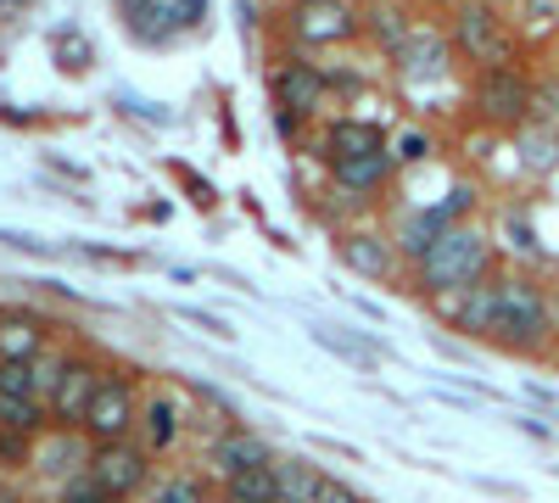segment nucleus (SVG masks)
<instances>
[{
	"instance_id": "a878e982",
	"label": "nucleus",
	"mask_w": 559,
	"mask_h": 503,
	"mask_svg": "<svg viewBox=\"0 0 559 503\" xmlns=\"http://www.w3.org/2000/svg\"><path fill=\"white\" fill-rule=\"evenodd\" d=\"M532 123H554L559 129V73L532 79Z\"/></svg>"
},
{
	"instance_id": "1a4fd4ad",
	"label": "nucleus",
	"mask_w": 559,
	"mask_h": 503,
	"mask_svg": "<svg viewBox=\"0 0 559 503\" xmlns=\"http://www.w3.org/2000/svg\"><path fill=\"white\" fill-rule=\"evenodd\" d=\"M471 202H476V191H464V185H459V191H453V196H448L442 207H426V213H408V218L397 224V236H392V241H397V252L419 263V258H426V252L437 247V236H442L448 224H453V218H459L464 207H471Z\"/></svg>"
},
{
	"instance_id": "0eeeda50",
	"label": "nucleus",
	"mask_w": 559,
	"mask_h": 503,
	"mask_svg": "<svg viewBox=\"0 0 559 503\" xmlns=\"http://www.w3.org/2000/svg\"><path fill=\"white\" fill-rule=\"evenodd\" d=\"M129 426H140V403H134V386L123 375H112V381H102L96 403H90L84 431L96 436V442H123Z\"/></svg>"
},
{
	"instance_id": "f704fd0d",
	"label": "nucleus",
	"mask_w": 559,
	"mask_h": 503,
	"mask_svg": "<svg viewBox=\"0 0 559 503\" xmlns=\"http://www.w3.org/2000/svg\"><path fill=\"white\" fill-rule=\"evenodd\" d=\"M437 7H459V0H437Z\"/></svg>"
},
{
	"instance_id": "9b49d317",
	"label": "nucleus",
	"mask_w": 559,
	"mask_h": 503,
	"mask_svg": "<svg viewBox=\"0 0 559 503\" xmlns=\"http://www.w3.org/2000/svg\"><path fill=\"white\" fill-rule=\"evenodd\" d=\"M453 57H459V51H453V39H448V34L419 28V23H414V34L403 39V51H397L392 62H397V73H403L408 84H419V79L437 84V79L448 73V62H453Z\"/></svg>"
},
{
	"instance_id": "c756f323",
	"label": "nucleus",
	"mask_w": 559,
	"mask_h": 503,
	"mask_svg": "<svg viewBox=\"0 0 559 503\" xmlns=\"http://www.w3.org/2000/svg\"><path fill=\"white\" fill-rule=\"evenodd\" d=\"M392 157H397V163H419V157H431V134H419V129L397 134V146H392Z\"/></svg>"
},
{
	"instance_id": "7c9ffc66",
	"label": "nucleus",
	"mask_w": 559,
	"mask_h": 503,
	"mask_svg": "<svg viewBox=\"0 0 559 503\" xmlns=\"http://www.w3.org/2000/svg\"><path fill=\"white\" fill-rule=\"evenodd\" d=\"M157 503H207V492L197 481H163L157 487Z\"/></svg>"
},
{
	"instance_id": "9d476101",
	"label": "nucleus",
	"mask_w": 559,
	"mask_h": 503,
	"mask_svg": "<svg viewBox=\"0 0 559 503\" xmlns=\"http://www.w3.org/2000/svg\"><path fill=\"white\" fill-rule=\"evenodd\" d=\"M102 381H107V375L96 370V363L68 358L62 375H57V386H51V415H57L62 426H84V415H90V403H96Z\"/></svg>"
},
{
	"instance_id": "20e7f679",
	"label": "nucleus",
	"mask_w": 559,
	"mask_h": 503,
	"mask_svg": "<svg viewBox=\"0 0 559 503\" xmlns=\"http://www.w3.org/2000/svg\"><path fill=\"white\" fill-rule=\"evenodd\" d=\"M476 112L492 129H526L532 123V73L515 68H481L476 73Z\"/></svg>"
},
{
	"instance_id": "2f4dec72",
	"label": "nucleus",
	"mask_w": 559,
	"mask_h": 503,
	"mask_svg": "<svg viewBox=\"0 0 559 503\" xmlns=\"http://www.w3.org/2000/svg\"><path fill=\"white\" fill-rule=\"evenodd\" d=\"M73 465H79V442H73V436H57V447L45 453V470L62 476V470H73Z\"/></svg>"
},
{
	"instance_id": "4be33fe9",
	"label": "nucleus",
	"mask_w": 559,
	"mask_h": 503,
	"mask_svg": "<svg viewBox=\"0 0 559 503\" xmlns=\"http://www.w3.org/2000/svg\"><path fill=\"white\" fill-rule=\"evenodd\" d=\"M521 39H532V45H543V39H554L559 34V0H521Z\"/></svg>"
},
{
	"instance_id": "f8f14e48",
	"label": "nucleus",
	"mask_w": 559,
	"mask_h": 503,
	"mask_svg": "<svg viewBox=\"0 0 559 503\" xmlns=\"http://www.w3.org/2000/svg\"><path fill=\"white\" fill-rule=\"evenodd\" d=\"M448 319H453V331L464 336H487L498 331V280H476V286H464V291H448Z\"/></svg>"
},
{
	"instance_id": "39448f33",
	"label": "nucleus",
	"mask_w": 559,
	"mask_h": 503,
	"mask_svg": "<svg viewBox=\"0 0 559 503\" xmlns=\"http://www.w3.org/2000/svg\"><path fill=\"white\" fill-rule=\"evenodd\" d=\"M364 28V17L353 12V0H297L292 7V34L302 45H342Z\"/></svg>"
},
{
	"instance_id": "f3484780",
	"label": "nucleus",
	"mask_w": 559,
	"mask_h": 503,
	"mask_svg": "<svg viewBox=\"0 0 559 503\" xmlns=\"http://www.w3.org/2000/svg\"><path fill=\"white\" fill-rule=\"evenodd\" d=\"M331 157H369V152H386V134L376 123H358V118H336L331 134H324Z\"/></svg>"
},
{
	"instance_id": "412c9836",
	"label": "nucleus",
	"mask_w": 559,
	"mask_h": 503,
	"mask_svg": "<svg viewBox=\"0 0 559 503\" xmlns=\"http://www.w3.org/2000/svg\"><path fill=\"white\" fill-rule=\"evenodd\" d=\"M140 431H146V447H152V453L174 447V436H179V415H174V403H168V397H152L146 408H140Z\"/></svg>"
},
{
	"instance_id": "f257e3e1",
	"label": "nucleus",
	"mask_w": 559,
	"mask_h": 503,
	"mask_svg": "<svg viewBox=\"0 0 559 503\" xmlns=\"http://www.w3.org/2000/svg\"><path fill=\"white\" fill-rule=\"evenodd\" d=\"M492 274V241L487 230H476V224H448V230L437 236V247L414 263V280L426 297H448V291H464Z\"/></svg>"
},
{
	"instance_id": "dca6fc26",
	"label": "nucleus",
	"mask_w": 559,
	"mask_h": 503,
	"mask_svg": "<svg viewBox=\"0 0 559 503\" xmlns=\"http://www.w3.org/2000/svg\"><path fill=\"white\" fill-rule=\"evenodd\" d=\"M213 465L224 476H236V470H252V465H274V453L263 436H247V431H224L218 447H213Z\"/></svg>"
},
{
	"instance_id": "2eb2a0df",
	"label": "nucleus",
	"mask_w": 559,
	"mask_h": 503,
	"mask_svg": "<svg viewBox=\"0 0 559 503\" xmlns=\"http://www.w3.org/2000/svg\"><path fill=\"white\" fill-rule=\"evenodd\" d=\"M45 352V325L23 308L0 313V358H39Z\"/></svg>"
},
{
	"instance_id": "7ed1b4c3",
	"label": "nucleus",
	"mask_w": 559,
	"mask_h": 503,
	"mask_svg": "<svg viewBox=\"0 0 559 503\" xmlns=\"http://www.w3.org/2000/svg\"><path fill=\"white\" fill-rule=\"evenodd\" d=\"M554 336V302L537 280H526V274H503L498 280V331L492 342L515 347V352H537L548 347Z\"/></svg>"
},
{
	"instance_id": "393cba45",
	"label": "nucleus",
	"mask_w": 559,
	"mask_h": 503,
	"mask_svg": "<svg viewBox=\"0 0 559 503\" xmlns=\"http://www.w3.org/2000/svg\"><path fill=\"white\" fill-rule=\"evenodd\" d=\"M0 431L34 436L39 431V397H0Z\"/></svg>"
},
{
	"instance_id": "f03ea898",
	"label": "nucleus",
	"mask_w": 559,
	"mask_h": 503,
	"mask_svg": "<svg viewBox=\"0 0 559 503\" xmlns=\"http://www.w3.org/2000/svg\"><path fill=\"white\" fill-rule=\"evenodd\" d=\"M448 39H453V51L476 68H515V57H521V28H509V17L492 0H459Z\"/></svg>"
},
{
	"instance_id": "6e6552de",
	"label": "nucleus",
	"mask_w": 559,
	"mask_h": 503,
	"mask_svg": "<svg viewBox=\"0 0 559 503\" xmlns=\"http://www.w3.org/2000/svg\"><path fill=\"white\" fill-rule=\"evenodd\" d=\"M146 453L152 447H129V442H102L96 453H90V476H96L112 498H129L146 487L152 465H146Z\"/></svg>"
},
{
	"instance_id": "ddd939ff",
	"label": "nucleus",
	"mask_w": 559,
	"mask_h": 503,
	"mask_svg": "<svg viewBox=\"0 0 559 503\" xmlns=\"http://www.w3.org/2000/svg\"><path fill=\"white\" fill-rule=\"evenodd\" d=\"M342 263L353 274H364V280H386L397 268V241H386L381 230H353V236H342Z\"/></svg>"
},
{
	"instance_id": "aec40b11",
	"label": "nucleus",
	"mask_w": 559,
	"mask_h": 503,
	"mask_svg": "<svg viewBox=\"0 0 559 503\" xmlns=\"http://www.w3.org/2000/svg\"><path fill=\"white\" fill-rule=\"evenodd\" d=\"M521 134V168L526 173H554L559 168V129L554 123H526Z\"/></svg>"
},
{
	"instance_id": "4468645a",
	"label": "nucleus",
	"mask_w": 559,
	"mask_h": 503,
	"mask_svg": "<svg viewBox=\"0 0 559 503\" xmlns=\"http://www.w3.org/2000/svg\"><path fill=\"white\" fill-rule=\"evenodd\" d=\"M331 179H336V191H347V196L381 191L386 179H392V146L386 152H369V157H331Z\"/></svg>"
},
{
	"instance_id": "b1692460",
	"label": "nucleus",
	"mask_w": 559,
	"mask_h": 503,
	"mask_svg": "<svg viewBox=\"0 0 559 503\" xmlns=\"http://www.w3.org/2000/svg\"><path fill=\"white\" fill-rule=\"evenodd\" d=\"M324 487V476L302 459H292L286 470H280V503H313V492Z\"/></svg>"
},
{
	"instance_id": "c85d7f7f",
	"label": "nucleus",
	"mask_w": 559,
	"mask_h": 503,
	"mask_svg": "<svg viewBox=\"0 0 559 503\" xmlns=\"http://www.w3.org/2000/svg\"><path fill=\"white\" fill-rule=\"evenodd\" d=\"M57 57H62V68L84 73V68H90V45H84V34H62V39H57Z\"/></svg>"
},
{
	"instance_id": "423d86ee",
	"label": "nucleus",
	"mask_w": 559,
	"mask_h": 503,
	"mask_svg": "<svg viewBox=\"0 0 559 503\" xmlns=\"http://www.w3.org/2000/svg\"><path fill=\"white\" fill-rule=\"evenodd\" d=\"M269 89H274V107L280 112H297V118H313L331 96V79H324L313 62H280L269 73Z\"/></svg>"
},
{
	"instance_id": "72a5a7b5",
	"label": "nucleus",
	"mask_w": 559,
	"mask_h": 503,
	"mask_svg": "<svg viewBox=\"0 0 559 503\" xmlns=\"http://www.w3.org/2000/svg\"><path fill=\"white\" fill-rule=\"evenodd\" d=\"M313 503H358V492H353V487H342V481H324V487L313 492Z\"/></svg>"
},
{
	"instance_id": "5701e85b",
	"label": "nucleus",
	"mask_w": 559,
	"mask_h": 503,
	"mask_svg": "<svg viewBox=\"0 0 559 503\" xmlns=\"http://www.w3.org/2000/svg\"><path fill=\"white\" fill-rule=\"evenodd\" d=\"M39 363L34 358H0V397H39Z\"/></svg>"
},
{
	"instance_id": "473e14b6",
	"label": "nucleus",
	"mask_w": 559,
	"mask_h": 503,
	"mask_svg": "<svg viewBox=\"0 0 559 503\" xmlns=\"http://www.w3.org/2000/svg\"><path fill=\"white\" fill-rule=\"evenodd\" d=\"M179 319H185V325H197V331H207V336H229V325H224V319H213V313H197V308H179Z\"/></svg>"
},
{
	"instance_id": "bb28decb",
	"label": "nucleus",
	"mask_w": 559,
	"mask_h": 503,
	"mask_svg": "<svg viewBox=\"0 0 559 503\" xmlns=\"http://www.w3.org/2000/svg\"><path fill=\"white\" fill-rule=\"evenodd\" d=\"M57 503H118V498H112V492H107V487H102L96 476L84 470V476L62 481V498H57Z\"/></svg>"
},
{
	"instance_id": "a211bd4d",
	"label": "nucleus",
	"mask_w": 559,
	"mask_h": 503,
	"mask_svg": "<svg viewBox=\"0 0 559 503\" xmlns=\"http://www.w3.org/2000/svg\"><path fill=\"white\" fill-rule=\"evenodd\" d=\"M224 503H280V470L274 465H252L224 481Z\"/></svg>"
},
{
	"instance_id": "6ab92c4d",
	"label": "nucleus",
	"mask_w": 559,
	"mask_h": 503,
	"mask_svg": "<svg viewBox=\"0 0 559 503\" xmlns=\"http://www.w3.org/2000/svg\"><path fill=\"white\" fill-rule=\"evenodd\" d=\"M364 34L376 39V45H386V51L397 57V51H403V39L414 34V23H408L403 7H392V0H376V7L364 12Z\"/></svg>"
},
{
	"instance_id": "cd10ccee",
	"label": "nucleus",
	"mask_w": 559,
	"mask_h": 503,
	"mask_svg": "<svg viewBox=\"0 0 559 503\" xmlns=\"http://www.w3.org/2000/svg\"><path fill=\"white\" fill-rule=\"evenodd\" d=\"M313 336H319V347H331V352H342V358L364 363V370H369V363L381 358L376 347H364V342H353V336H342V331H313Z\"/></svg>"
}]
</instances>
